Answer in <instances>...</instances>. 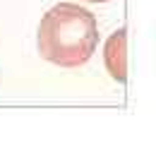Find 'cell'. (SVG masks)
<instances>
[{"label":"cell","instance_id":"1","mask_svg":"<svg viewBox=\"0 0 156 144\" xmlns=\"http://www.w3.org/2000/svg\"><path fill=\"white\" fill-rule=\"evenodd\" d=\"M98 46L96 17L75 2L51 7L39 24V53L58 67H79Z\"/></svg>","mask_w":156,"mask_h":144},{"label":"cell","instance_id":"3","mask_svg":"<svg viewBox=\"0 0 156 144\" xmlns=\"http://www.w3.org/2000/svg\"><path fill=\"white\" fill-rule=\"evenodd\" d=\"M87 2H111V0H87Z\"/></svg>","mask_w":156,"mask_h":144},{"label":"cell","instance_id":"2","mask_svg":"<svg viewBox=\"0 0 156 144\" xmlns=\"http://www.w3.org/2000/svg\"><path fill=\"white\" fill-rule=\"evenodd\" d=\"M103 62L108 75L115 82H125L127 79V31L118 29L108 36L106 48H103Z\"/></svg>","mask_w":156,"mask_h":144}]
</instances>
